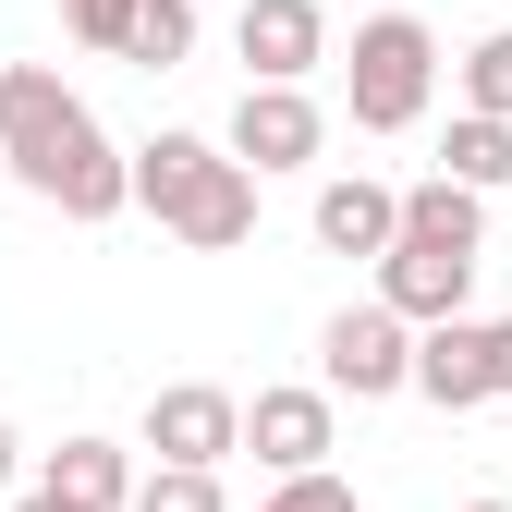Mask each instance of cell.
I'll return each instance as SVG.
<instances>
[{
	"label": "cell",
	"mask_w": 512,
	"mask_h": 512,
	"mask_svg": "<svg viewBox=\"0 0 512 512\" xmlns=\"http://www.w3.org/2000/svg\"><path fill=\"white\" fill-rule=\"evenodd\" d=\"M403 244H427V256H488V208L464 196L452 171H427V183H403Z\"/></svg>",
	"instance_id": "4fadbf2b"
},
{
	"label": "cell",
	"mask_w": 512,
	"mask_h": 512,
	"mask_svg": "<svg viewBox=\"0 0 512 512\" xmlns=\"http://www.w3.org/2000/svg\"><path fill=\"white\" fill-rule=\"evenodd\" d=\"M439 159H452V183H464V196H488V183H512V122L464 110V122H452V147H439Z\"/></svg>",
	"instance_id": "5bb4252c"
},
{
	"label": "cell",
	"mask_w": 512,
	"mask_h": 512,
	"mask_svg": "<svg viewBox=\"0 0 512 512\" xmlns=\"http://www.w3.org/2000/svg\"><path fill=\"white\" fill-rule=\"evenodd\" d=\"M147 452L183 464V476H220V452H244V403L208 391V378H171V391L147 403Z\"/></svg>",
	"instance_id": "5b68a950"
},
{
	"label": "cell",
	"mask_w": 512,
	"mask_h": 512,
	"mask_svg": "<svg viewBox=\"0 0 512 512\" xmlns=\"http://www.w3.org/2000/svg\"><path fill=\"white\" fill-rule=\"evenodd\" d=\"M317 13H330V0H317Z\"/></svg>",
	"instance_id": "cb8c5ba5"
},
{
	"label": "cell",
	"mask_w": 512,
	"mask_h": 512,
	"mask_svg": "<svg viewBox=\"0 0 512 512\" xmlns=\"http://www.w3.org/2000/svg\"><path fill=\"white\" fill-rule=\"evenodd\" d=\"M37 488H49L61 512H135V488H147V476H135V464H122V452H110V439H61V452H49V476H37Z\"/></svg>",
	"instance_id": "7c38bea8"
},
{
	"label": "cell",
	"mask_w": 512,
	"mask_h": 512,
	"mask_svg": "<svg viewBox=\"0 0 512 512\" xmlns=\"http://www.w3.org/2000/svg\"><path fill=\"white\" fill-rule=\"evenodd\" d=\"M342 86H354V122H366V135H415V122H427V86H439V37L415 13H366Z\"/></svg>",
	"instance_id": "3957f363"
},
{
	"label": "cell",
	"mask_w": 512,
	"mask_h": 512,
	"mask_svg": "<svg viewBox=\"0 0 512 512\" xmlns=\"http://www.w3.org/2000/svg\"><path fill=\"white\" fill-rule=\"evenodd\" d=\"M13 512H61V500H49V488H25V500H13Z\"/></svg>",
	"instance_id": "44dd1931"
},
{
	"label": "cell",
	"mask_w": 512,
	"mask_h": 512,
	"mask_svg": "<svg viewBox=\"0 0 512 512\" xmlns=\"http://www.w3.org/2000/svg\"><path fill=\"white\" fill-rule=\"evenodd\" d=\"M317 147H330V122H317V98L305 86H244L232 98V159L269 183V171H305Z\"/></svg>",
	"instance_id": "8992f818"
},
{
	"label": "cell",
	"mask_w": 512,
	"mask_h": 512,
	"mask_svg": "<svg viewBox=\"0 0 512 512\" xmlns=\"http://www.w3.org/2000/svg\"><path fill=\"white\" fill-rule=\"evenodd\" d=\"M464 98H476V110H488V122H512V25H500V37H476V49H464Z\"/></svg>",
	"instance_id": "2e32d148"
},
{
	"label": "cell",
	"mask_w": 512,
	"mask_h": 512,
	"mask_svg": "<svg viewBox=\"0 0 512 512\" xmlns=\"http://www.w3.org/2000/svg\"><path fill=\"white\" fill-rule=\"evenodd\" d=\"M256 512H354V488H342V476H281Z\"/></svg>",
	"instance_id": "d6986e66"
},
{
	"label": "cell",
	"mask_w": 512,
	"mask_h": 512,
	"mask_svg": "<svg viewBox=\"0 0 512 512\" xmlns=\"http://www.w3.org/2000/svg\"><path fill=\"white\" fill-rule=\"evenodd\" d=\"M464 293H476V256H427V244H391V256H378V305L415 317V330L464 317Z\"/></svg>",
	"instance_id": "30bf717a"
},
{
	"label": "cell",
	"mask_w": 512,
	"mask_h": 512,
	"mask_svg": "<svg viewBox=\"0 0 512 512\" xmlns=\"http://www.w3.org/2000/svg\"><path fill=\"white\" fill-rule=\"evenodd\" d=\"M0 159H13V183H25V196H49L61 220L135 208V159H110L98 110L61 86L49 61H13V74H0Z\"/></svg>",
	"instance_id": "6da1fadb"
},
{
	"label": "cell",
	"mask_w": 512,
	"mask_h": 512,
	"mask_svg": "<svg viewBox=\"0 0 512 512\" xmlns=\"http://www.w3.org/2000/svg\"><path fill=\"white\" fill-rule=\"evenodd\" d=\"M464 512H512V500H464Z\"/></svg>",
	"instance_id": "603a6c76"
},
{
	"label": "cell",
	"mask_w": 512,
	"mask_h": 512,
	"mask_svg": "<svg viewBox=\"0 0 512 512\" xmlns=\"http://www.w3.org/2000/svg\"><path fill=\"white\" fill-rule=\"evenodd\" d=\"M183 49H196V0H135V37H122V61H147V74H171Z\"/></svg>",
	"instance_id": "9a60e30c"
},
{
	"label": "cell",
	"mask_w": 512,
	"mask_h": 512,
	"mask_svg": "<svg viewBox=\"0 0 512 512\" xmlns=\"http://www.w3.org/2000/svg\"><path fill=\"white\" fill-rule=\"evenodd\" d=\"M317 244H330V256H391L403 244V196H391V183H317Z\"/></svg>",
	"instance_id": "8fae6325"
},
{
	"label": "cell",
	"mask_w": 512,
	"mask_h": 512,
	"mask_svg": "<svg viewBox=\"0 0 512 512\" xmlns=\"http://www.w3.org/2000/svg\"><path fill=\"white\" fill-rule=\"evenodd\" d=\"M135 512H232V500H220V476H183V464H159V476L135 488Z\"/></svg>",
	"instance_id": "e0dca14e"
},
{
	"label": "cell",
	"mask_w": 512,
	"mask_h": 512,
	"mask_svg": "<svg viewBox=\"0 0 512 512\" xmlns=\"http://www.w3.org/2000/svg\"><path fill=\"white\" fill-rule=\"evenodd\" d=\"M244 452L269 476H330V391H256L244 403Z\"/></svg>",
	"instance_id": "ba28073f"
},
{
	"label": "cell",
	"mask_w": 512,
	"mask_h": 512,
	"mask_svg": "<svg viewBox=\"0 0 512 512\" xmlns=\"http://www.w3.org/2000/svg\"><path fill=\"white\" fill-rule=\"evenodd\" d=\"M232 37H244V61H256L244 86H305L317 61H330V13H317V0H244Z\"/></svg>",
	"instance_id": "52a82bcc"
},
{
	"label": "cell",
	"mask_w": 512,
	"mask_h": 512,
	"mask_svg": "<svg viewBox=\"0 0 512 512\" xmlns=\"http://www.w3.org/2000/svg\"><path fill=\"white\" fill-rule=\"evenodd\" d=\"M135 208L171 220L196 256H232V244L256 232V171H244L232 147H208V135H147V147H135Z\"/></svg>",
	"instance_id": "7a4b0ae2"
},
{
	"label": "cell",
	"mask_w": 512,
	"mask_h": 512,
	"mask_svg": "<svg viewBox=\"0 0 512 512\" xmlns=\"http://www.w3.org/2000/svg\"><path fill=\"white\" fill-rule=\"evenodd\" d=\"M488 366H500V403H512V317H488Z\"/></svg>",
	"instance_id": "ffe728a7"
},
{
	"label": "cell",
	"mask_w": 512,
	"mask_h": 512,
	"mask_svg": "<svg viewBox=\"0 0 512 512\" xmlns=\"http://www.w3.org/2000/svg\"><path fill=\"white\" fill-rule=\"evenodd\" d=\"M415 391H427L439 415H476V403H500L488 317H439V330H415Z\"/></svg>",
	"instance_id": "9c48e42d"
},
{
	"label": "cell",
	"mask_w": 512,
	"mask_h": 512,
	"mask_svg": "<svg viewBox=\"0 0 512 512\" xmlns=\"http://www.w3.org/2000/svg\"><path fill=\"white\" fill-rule=\"evenodd\" d=\"M61 25H74L86 49H122L135 37V0H61Z\"/></svg>",
	"instance_id": "ac0fdd59"
},
{
	"label": "cell",
	"mask_w": 512,
	"mask_h": 512,
	"mask_svg": "<svg viewBox=\"0 0 512 512\" xmlns=\"http://www.w3.org/2000/svg\"><path fill=\"white\" fill-rule=\"evenodd\" d=\"M317 391H354V403H378V391H415V317H391V305H342L330 330H317Z\"/></svg>",
	"instance_id": "277c9868"
},
{
	"label": "cell",
	"mask_w": 512,
	"mask_h": 512,
	"mask_svg": "<svg viewBox=\"0 0 512 512\" xmlns=\"http://www.w3.org/2000/svg\"><path fill=\"white\" fill-rule=\"evenodd\" d=\"M0 488H13V427H0Z\"/></svg>",
	"instance_id": "7402d4cb"
}]
</instances>
